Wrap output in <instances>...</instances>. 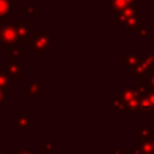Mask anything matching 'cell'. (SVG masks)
Masks as SVG:
<instances>
[{
  "label": "cell",
  "mask_w": 154,
  "mask_h": 154,
  "mask_svg": "<svg viewBox=\"0 0 154 154\" xmlns=\"http://www.w3.org/2000/svg\"><path fill=\"white\" fill-rule=\"evenodd\" d=\"M149 141H150V144H152V147H153V149H154V136H153V137H150V138H149Z\"/></svg>",
  "instance_id": "cell-30"
},
{
  "label": "cell",
  "mask_w": 154,
  "mask_h": 154,
  "mask_svg": "<svg viewBox=\"0 0 154 154\" xmlns=\"http://www.w3.org/2000/svg\"><path fill=\"white\" fill-rule=\"evenodd\" d=\"M132 154H141L138 147H134V148H132Z\"/></svg>",
  "instance_id": "cell-29"
},
{
  "label": "cell",
  "mask_w": 154,
  "mask_h": 154,
  "mask_svg": "<svg viewBox=\"0 0 154 154\" xmlns=\"http://www.w3.org/2000/svg\"><path fill=\"white\" fill-rule=\"evenodd\" d=\"M0 154H4V152L1 150V148H0Z\"/></svg>",
  "instance_id": "cell-31"
},
{
  "label": "cell",
  "mask_w": 154,
  "mask_h": 154,
  "mask_svg": "<svg viewBox=\"0 0 154 154\" xmlns=\"http://www.w3.org/2000/svg\"><path fill=\"white\" fill-rule=\"evenodd\" d=\"M13 154H38V153L35 152L32 147H30V148H18V150L14 152Z\"/></svg>",
  "instance_id": "cell-21"
},
{
  "label": "cell",
  "mask_w": 154,
  "mask_h": 154,
  "mask_svg": "<svg viewBox=\"0 0 154 154\" xmlns=\"http://www.w3.org/2000/svg\"><path fill=\"white\" fill-rule=\"evenodd\" d=\"M10 84H11V78L8 77V75L0 71V88L6 89V87H8Z\"/></svg>",
  "instance_id": "cell-18"
},
{
  "label": "cell",
  "mask_w": 154,
  "mask_h": 154,
  "mask_svg": "<svg viewBox=\"0 0 154 154\" xmlns=\"http://www.w3.org/2000/svg\"><path fill=\"white\" fill-rule=\"evenodd\" d=\"M126 103L128 111L131 113H138L140 109V94L138 89L135 87H123L119 93H117Z\"/></svg>",
  "instance_id": "cell-1"
},
{
  "label": "cell",
  "mask_w": 154,
  "mask_h": 154,
  "mask_svg": "<svg viewBox=\"0 0 154 154\" xmlns=\"http://www.w3.org/2000/svg\"><path fill=\"white\" fill-rule=\"evenodd\" d=\"M51 42V32H35L34 38L30 41V47L34 48L37 53H43L48 47Z\"/></svg>",
  "instance_id": "cell-4"
},
{
  "label": "cell",
  "mask_w": 154,
  "mask_h": 154,
  "mask_svg": "<svg viewBox=\"0 0 154 154\" xmlns=\"http://www.w3.org/2000/svg\"><path fill=\"white\" fill-rule=\"evenodd\" d=\"M6 102V89H1L0 88V106Z\"/></svg>",
  "instance_id": "cell-23"
},
{
  "label": "cell",
  "mask_w": 154,
  "mask_h": 154,
  "mask_svg": "<svg viewBox=\"0 0 154 154\" xmlns=\"http://www.w3.org/2000/svg\"><path fill=\"white\" fill-rule=\"evenodd\" d=\"M126 28L129 30H132V31H138L142 26H143V17L142 16H134V17H130L126 23H125Z\"/></svg>",
  "instance_id": "cell-8"
},
{
  "label": "cell",
  "mask_w": 154,
  "mask_h": 154,
  "mask_svg": "<svg viewBox=\"0 0 154 154\" xmlns=\"http://www.w3.org/2000/svg\"><path fill=\"white\" fill-rule=\"evenodd\" d=\"M111 102H112V107H113L117 112H119V113H125V112H128V107H126L125 101H124L118 94L111 99Z\"/></svg>",
  "instance_id": "cell-10"
},
{
  "label": "cell",
  "mask_w": 154,
  "mask_h": 154,
  "mask_svg": "<svg viewBox=\"0 0 154 154\" xmlns=\"http://www.w3.org/2000/svg\"><path fill=\"white\" fill-rule=\"evenodd\" d=\"M147 97H148V100L152 102V105L154 106V89H152V88H150L149 93L147 94Z\"/></svg>",
  "instance_id": "cell-24"
},
{
  "label": "cell",
  "mask_w": 154,
  "mask_h": 154,
  "mask_svg": "<svg viewBox=\"0 0 154 154\" xmlns=\"http://www.w3.org/2000/svg\"><path fill=\"white\" fill-rule=\"evenodd\" d=\"M7 51H8V53L12 54L14 58H23V49L19 48L18 46L10 47V48H7Z\"/></svg>",
  "instance_id": "cell-20"
},
{
  "label": "cell",
  "mask_w": 154,
  "mask_h": 154,
  "mask_svg": "<svg viewBox=\"0 0 154 154\" xmlns=\"http://www.w3.org/2000/svg\"><path fill=\"white\" fill-rule=\"evenodd\" d=\"M0 26H1V25H0Z\"/></svg>",
  "instance_id": "cell-32"
},
{
  "label": "cell",
  "mask_w": 154,
  "mask_h": 154,
  "mask_svg": "<svg viewBox=\"0 0 154 154\" xmlns=\"http://www.w3.org/2000/svg\"><path fill=\"white\" fill-rule=\"evenodd\" d=\"M24 90H25L30 96H36V95H38V91H40V84H38V82L31 81V82H29V84L24 88Z\"/></svg>",
  "instance_id": "cell-15"
},
{
  "label": "cell",
  "mask_w": 154,
  "mask_h": 154,
  "mask_svg": "<svg viewBox=\"0 0 154 154\" xmlns=\"http://www.w3.org/2000/svg\"><path fill=\"white\" fill-rule=\"evenodd\" d=\"M11 11V4L8 0H0V18H5Z\"/></svg>",
  "instance_id": "cell-17"
},
{
  "label": "cell",
  "mask_w": 154,
  "mask_h": 154,
  "mask_svg": "<svg viewBox=\"0 0 154 154\" xmlns=\"http://www.w3.org/2000/svg\"><path fill=\"white\" fill-rule=\"evenodd\" d=\"M40 144L46 147V149H45L46 152H49V150H51V144H49V143H46V142H40Z\"/></svg>",
  "instance_id": "cell-27"
},
{
  "label": "cell",
  "mask_w": 154,
  "mask_h": 154,
  "mask_svg": "<svg viewBox=\"0 0 154 154\" xmlns=\"http://www.w3.org/2000/svg\"><path fill=\"white\" fill-rule=\"evenodd\" d=\"M17 40L18 38H17V35H16L12 23L0 26V42H1L2 47H6V48L14 47V46H17Z\"/></svg>",
  "instance_id": "cell-2"
},
{
  "label": "cell",
  "mask_w": 154,
  "mask_h": 154,
  "mask_svg": "<svg viewBox=\"0 0 154 154\" xmlns=\"http://www.w3.org/2000/svg\"><path fill=\"white\" fill-rule=\"evenodd\" d=\"M138 149H140V153L141 154H154V149H153V147L150 144L149 138L142 141L140 143V146H138Z\"/></svg>",
  "instance_id": "cell-16"
},
{
  "label": "cell",
  "mask_w": 154,
  "mask_h": 154,
  "mask_svg": "<svg viewBox=\"0 0 154 154\" xmlns=\"http://www.w3.org/2000/svg\"><path fill=\"white\" fill-rule=\"evenodd\" d=\"M32 123H34V120H32V119H29L25 114H22V116H19L17 119L13 120V124L18 125L19 129H25L29 124H32Z\"/></svg>",
  "instance_id": "cell-14"
},
{
  "label": "cell",
  "mask_w": 154,
  "mask_h": 154,
  "mask_svg": "<svg viewBox=\"0 0 154 154\" xmlns=\"http://www.w3.org/2000/svg\"><path fill=\"white\" fill-rule=\"evenodd\" d=\"M7 72L11 75L13 79H17L19 76L23 75L22 66L14 60V59H8L7 60Z\"/></svg>",
  "instance_id": "cell-7"
},
{
  "label": "cell",
  "mask_w": 154,
  "mask_h": 154,
  "mask_svg": "<svg viewBox=\"0 0 154 154\" xmlns=\"http://www.w3.org/2000/svg\"><path fill=\"white\" fill-rule=\"evenodd\" d=\"M126 7H128V5H126L125 0H112L111 1V11H112V14H114V16L120 13Z\"/></svg>",
  "instance_id": "cell-12"
},
{
  "label": "cell",
  "mask_w": 154,
  "mask_h": 154,
  "mask_svg": "<svg viewBox=\"0 0 154 154\" xmlns=\"http://www.w3.org/2000/svg\"><path fill=\"white\" fill-rule=\"evenodd\" d=\"M111 152H112V154H122V153H123L122 148H119V147H114V146L111 148Z\"/></svg>",
  "instance_id": "cell-26"
},
{
  "label": "cell",
  "mask_w": 154,
  "mask_h": 154,
  "mask_svg": "<svg viewBox=\"0 0 154 154\" xmlns=\"http://www.w3.org/2000/svg\"><path fill=\"white\" fill-rule=\"evenodd\" d=\"M13 29L16 31L17 38L23 41H29V25L28 22H13Z\"/></svg>",
  "instance_id": "cell-6"
},
{
  "label": "cell",
  "mask_w": 154,
  "mask_h": 154,
  "mask_svg": "<svg viewBox=\"0 0 154 154\" xmlns=\"http://www.w3.org/2000/svg\"><path fill=\"white\" fill-rule=\"evenodd\" d=\"M137 32H138V35H140L141 37H143V36H148V35H149V28L143 25V26H142Z\"/></svg>",
  "instance_id": "cell-22"
},
{
  "label": "cell",
  "mask_w": 154,
  "mask_h": 154,
  "mask_svg": "<svg viewBox=\"0 0 154 154\" xmlns=\"http://www.w3.org/2000/svg\"><path fill=\"white\" fill-rule=\"evenodd\" d=\"M148 83H149L150 88H152V89H154V71H153V72H150V75H149V81H148Z\"/></svg>",
  "instance_id": "cell-25"
},
{
  "label": "cell",
  "mask_w": 154,
  "mask_h": 154,
  "mask_svg": "<svg viewBox=\"0 0 154 154\" xmlns=\"http://www.w3.org/2000/svg\"><path fill=\"white\" fill-rule=\"evenodd\" d=\"M134 16H137V5H131V6H128L125 10H123L120 13L117 14V25L120 26V25H124L126 23V20L130 18V17H134Z\"/></svg>",
  "instance_id": "cell-5"
},
{
  "label": "cell",
  "mask_w": 154,
  "mask_h": 154,
  "mask_svg": "<svg viewBox=\"0 0 154 154\" xmlns=\"http://www.w3.org/2000/svg\"><path fill=\"white\" fill-rule=\"evenodd\" d=\"M23 12H24V14H32V16H36V14H38L40 13V11L34 6V5H24V7H23Z\"/></svg>",
  "instance_id": "cell-19"
},
{
  "label": "cell",
  "mask_w": 154,
  "mask_h": 154,
  "mask_svg": "<svg viewBox=\"0 0 154 154\" xmlns=\"http://www.w3.org/2000/svg\"><path fill=\"white\" fill-rule=\"evenodd\" d=\"M138 131H137V136H138V140L142 142L144 140H148L150 137L154 136V130H152L148 125H143V124H140L138 125Z\"/></svg>",
  "instance_id": "cell-9"
},
{
  "label": "cell",
  "mask_w": 154,
  "mask_h": 154,
  "mask_svg": "<svg viewBox=\"0 0 154 154\" xmlns=\"http://www.w3.org/2000/svg\"><path fill=\"white\" fill-rule=\"evenodd\" d=\"M154 71V54L147 55L144 59L138 60L137 64L132 67L134 76H144L146 73H150Z\"/></svg>",
  "instance_id": "cell-3"
},
{
  "label": "cell",
  "mask_w": 154,
  "mask_h": 154,
  "mask_svg": "<svg viewBox=\"0 0 154 154\" xmlns=\"http://www.w3.org/2000/svg\"><path fill=\"white\" fill-rule=\"evenodd\" d=\"M126 5L128 6H131V5H137V0H125Z\"/></svg>",
  "instance_id": "cell-28"
},
{
  "label": "cell",
  "mask_w": 154,
  "mask_h": 154,
  "mask_svg": "<svg viewBox=\"0 0 154 154\" xmlns=\"http://www.w3.org/2000/svg\"><path fill=\"white\" fill-rule=\"evenodd\" d=\"M138 112H142V113L154 112V106L152 105V102L148 100L147 96H141L140 97V109H138Z\"/></svg>",
  "instance_id": "cell-11"
},
{
  "label": "cell",
  "mask_w": 154,
  "mask_h": 154,
  "mask_svg": "<svg viewBox=\"0 0 154 154\" xmlns=\"http://www.w3.org/2000/svg\"><path fill=\"white\" fill-rule=\"evenodd\" d=\"M122 60H123V64L124 65H126L128 67L132 69L137 64V61L140 60V58H138L137 54H126V53H124L122 55Z\"/></svg>",
  "instance_id": "cell-13"
}]
</instances>
